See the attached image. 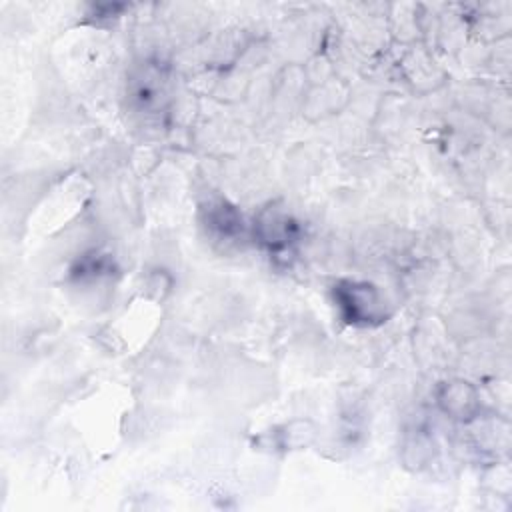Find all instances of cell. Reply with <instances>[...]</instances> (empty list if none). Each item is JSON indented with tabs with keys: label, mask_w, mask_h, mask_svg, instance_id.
I'll use <instances>...</instances> for the list:
<instances>
[{
	"label": "cell",
	"mask_w": 512,
	"mask_h": 512,
	"mask_svg": "<svg viewBox=\"0 0 512 512\" xmlns=\"http://www.w3.org/2000/svg\"><path fill=\"white\" fill-rule=\"evenodd\" d=\"M436 404L448 418L458 422H470L480 410V396L470 382L462 378H452L438 384Z\"/></svg>",
	"instance_id": "4"
},
{
	"label": "cell",
	"mask_w": 512,
	"mask_h": 512,
	"mask_svg": "<svg viewBox=\"0 0 512 512\" xmlns=\"http://www.w3.org/2000/svg\"><path fill=\"white\" fill-rule=\"evenodd\" d=\"M200 222L212 238L222 242H234L246 232L238 208L220 196H212L200 204Z\"/></svg>",
	"instance_id": "3"
},
{
	"label": "cell",
	"mask_w": 512,
	"mask_h": 512,
	"mask_svg": "<svg viewBox=\"0 0 512 512\" xmlns=\"http://www.w3.org/2000/svg\"><path fill=\"white\" fill-rule=\"evenodd\" d=\"M298 222L290 212L284 208H278L276 204H270L268 208H262L258 216L254 218L252 236L254 240L266 248L268 252H282L292 246V242L298 238Z\"/></svg>",
	"instance_id": "2"
},
{
	"label": "cell",
	"mask_w": 512,
	"mask_h": 512,
	"mask_svg": "<svg viewBox=\"0 0 512 512\" xmlns=\"http://www.w3.org/2000/svg\"><path fill=\"white\" fill-rule=\"evenodd\" d=\"M332 298L340 318L356 328H374L388 320L390 306L382 290L362 280H338Z\"/></svg>",
	"instance_id": "1"
}]
</instances>
